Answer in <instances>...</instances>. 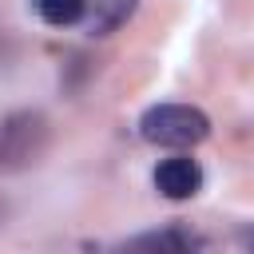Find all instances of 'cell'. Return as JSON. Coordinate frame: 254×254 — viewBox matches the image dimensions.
Here are the masks:
<instances>
[{
    "instance_id": "obj_1",
    "label": "cell",
    "mask_w": 254,
    "mask_h": 254,
    "mask_svg": "<svg viewBox=\"0 0 254 254\" xmlns=\"http://www.w3.org/2000/svg\"><path fill=\"white\" fill-rule=\"evenodd\" d=\"M139 135L155 147H194L210 135V119L190 103H155L143 111Z\"/></svg>"
},
{
    "instance_id": "obj_4",
    "label": "cell",
    "mask_w": 254,
    "mask_h": 254,
    "mask_svg": "<svg viewBox=\"0 0 254 254\" xmlns=\"http://www.w3.org/2000/svg\"><path fill=\"white\" fill-rule=\"evenodd\" d=\"M131 12H135V0H87L83 20H87L91 36H103V32L119 28V24H123Z\"/></svg>"
},
{
    "instance_id": "obj_2",
    "label": "cell",
    "mask_w": 254,
    "mask_h": 254,
    "mask_svg": "<svg viewBox=\"0 0 254 254\" xmlns=\"http://www.w3.org/2000/svg\"><path fill=\"white\" fill-rule=\"evenodd\" d=\"M202 238L194 230H183V226H163V230H147V234H135L127 242H119L111 254H202Z\"/></svg>"
},
{
    "instance_id": "obj_3",
    "label": "cell",
    "mask_w": 254,
    "mask_h": 254,
    "mask_svg": "<svg viewBox=\"0 0 254 254\" xmlns=\"http://www.w3.org/2000/svg\"><path fill=\"white\" fill-rule=\"evenodd\" d=\"M155 190L171 202H183V198H194L202 190V167L190 159V155H175V159H163L155 167Z\"/></svg>"
},
{
    "instance_id": "obj_5",
    "label": "cell",
    "mask_w": 254,
    "mask_h": 254,
    "mask_svg": "<svg viewBox=\"0 0 254 254\" xmlns=\"http://www.w3.org/2000/svg\"><path fill=\"white\" fill-rule=\"evenodd\" d=\"M83 8H87V0H36L40 20H48L52 28L79 24V20H83Z\"/></svg>"
}]
</instances>
